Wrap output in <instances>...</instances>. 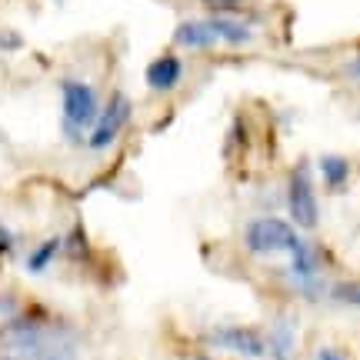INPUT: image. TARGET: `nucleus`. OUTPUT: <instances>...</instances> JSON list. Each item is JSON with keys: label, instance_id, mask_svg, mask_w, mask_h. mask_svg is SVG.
<instances>
[{"label": "nucleus", "instance_id": "20e7f679", "mask_svg": "<svg viewBox=\"0 0 360 360\" xmlns=\"http://www.w3.org/2000/svg\"><path fill=\"white\" fill-rule=\"evenodd\" d=\"M323 250L314 240L307 237H300V244L287 254V281L294 287L300 297H307V300H321L327 290H330V283L323 281Z\"/></svg>", "mask_w": 360, "mask_h": 360}, {"label": "nucleus", "instance_id": "6e6552de", "mask_svg": "<svg viewBox=\"0 0 360 360\" xmlns=\"http://www.w3.org/2000/svg\"><path fill=\"white\" fill-rule=\"evenodd\" d=\"M174 47L180 51H214L220 47L217 34L210 27V17H187L174 27Z\"/></svg>", "mask_w": 360, "mask_h": 360}, {"label": "nucleus", "instance_id": "f03ea898", "mask_svg": "<svg viewBox=\"0 0 360 360\" xmlns=\"http://www.w3.org/2000/svg\"><path fill=\"white\" fill-rule=\"evenodd\" d=\"M304 233L283 217H254L244 224L240 240L250 257H287Z\"/></svg>", "mask_w": 360, "mask_h": 360}, {"label": "nucleus", "instance_id": "f3484780", "mask_svg": "<svg viewBox=\"0 0 360 360\" xmlns=\"http://www.w3.org/2000/svg\"><path fill=\"white\" fill-rule=\"evenodd\" d=\"M13 247H17V233H13L11 227H4V224H0V260L11 257Z\"/></svg>", "mask_w": 360, "mask_h": 360}, {"label": "nucleus", "instance_id": "0eeeda50", "mask_svg": "<svg viewBox=\"0 0 360 360\" xmlns=\"http://www.w3.org/2000/svg\"><path fill=\"white\" fill-rule=\"evenodd\" d=\"M184 77H187V64L177 51L157 53L154 60L143 67V84L150 94H174L184 84Z\"/></svg>", "mask_w": 360, "mask_h": 360}, {"label": "nucleus", "instance_id": "aec40b11", "mask_svg": "<svg viewBox=\"0 0 360 360\" xmlns=\"http://www.w3.org/2000/svg\"><path fill=\"white\" fill-rule=\"evenodd\" d=\"M0 47H20V37H0Z\"/></svg>", "mask_w": 360, "mask_h": 360}, {"label": "nucleus", "instance_id": "7ed1b4c3", "mask_svg": "<svg viewBox=\"0 0 360 360\" xmlns=\"http://www.w3.org/2000/svg\"><path fill=\"white\" fill-rule=\"evenodd\" d=\"M283 204H287V220L300 233H314L321 224V204H317V184L310 177V164L300 160L290 167L287 184H283Z\"/></svg>", "mask_w": 360, "mask_h": 360}, {"label": "nucleus", "instance_id": "1a4fd4ad", "mask_svg": "<svg viewBox=\"0 0 360 360\" xmlns=\"http://www.w3.org/2000/svg\"><path fill=\"white\" fill-rule=\"evenodd\" d=\"M210 27L217 34V44L220 47H247L254 44V24L247 17H210Z\"/></svg>", "mask_w": 360, "mask_h": 360}, {"label": "nucleus", "instance_id": "423d86ee", "mask_svg": "<svg viewBox=\"0 0 360 360\" xmlns=\"http://www.w3.org/2000/svg\"><path fill=\"white\" fill-rule=\"evenodd\" d=\"M210 344L250 360L267 357V337L260 334L257 327H247V323H224L217 330H210Z\"/></svg>", "mask_w": 360, "mask_h": 360}, {"label": "nucleus", "instance_id": "4468645a", "mask_svg": "<svg viewBox=\"0 0 360 360\" xmlns=\"http://www.w3.org/2000/svg\"><path fill=\"white\" fill-rule=\"evenodd\" d=\"M210 17H244L250 0H200Z\"/></svg>", "mask_w": 360, "mask_h": 360}, {"label": "nucleus", "instance_id": "dca6fc26", "mask_svg": "<svg viewBox=\"0 0 360 360\" xmlns=\"http://www.w3.org/2000/svg\"><path fill=\"white\" fill-rule=\"evenodd\" d=\"M327 294L334 297L337 304H347V307H357L360 310V281H340V283H330Z\"/></svg>", "mask_w": 360, "mask_h": 360}, {"label": "nucleus", "instance_id": "f257e3e1", "mask_svg": "<svg viewBox=\"0 0 360 360\" xmlns=\"http://www.w3.org/2000/svg\"><path fill=\"white\" fill-rule=\"evenodd\" d=\"M101 114V94L94 84L80 77L60 80V130L70 143L87 141L94 120Z\"/></svg>", "mask_w": 360, "mask_h": 360}, {"label": "nucleus", "instance_id": "f8f14e48", "mask_svg": "<svg viewBox=\"0 0 360 360\" xmlns=\"http://www.w3.org/2000/svg\"><path fill=\"white\" fill-rule=\"evenodd\" d=\"M294 350H297L294 321H290V317H281L267 334V354L274 360H294Z\"/></svg>", "mask_w": 360, "mask_h": 360}, {"label": "nucleus", "instance_id": "412c9836", "mask_svg": "<svg viewBox=\"0 0 360 360\" xmlns=\"http://www.w3.org/2000/svg\"><path fill=\"white\" fill-rule=\"evenodd\" d=\"M197 360H214V357H197Z\"/></svg>", "mask_w": 360, "mask_h": 360}, {"label": "nucleus", "instance_id": "9d476101", "mask_svg": "<svg viewBox=\"0 0 360 360\" xmlns=\"http://www.w3.org/2000/svg\"><path fill=\"white\" fill-rule=\"evenodd\" d=\"M317 174H321V184L327 187V191L340 193L350 184L354 167H350V160L344 154H323L321 160H317Z\"/></svg>", "mask_w": 360, "mask_h": 360}, {"label": "nucleus", "instance_id": "2eb2a0df", "mask_svg": "<svg viewBox=\"0 0 360 360\" xmlns=\"http://www.w3.org/2000/svg\"><path fill=\"white\" fill-rule=\"evenodd\" d=\"M64 254L70 260H87L90 257V240H87V233H84V227H74V231L64 237Z\"/></svg>", "mask_w": 360, "mask_h": 360}, {"label": "nucleus", "instance_id": "ddd939ff", "mask_svg": "<svg viewBox=\"0 0 360 360\" xmlns=\"http://www.w3.org/2000/svg\"><path fill=\"white\" fill-rule=\"evenodd\" d=\"M27 304L13 290H0V337H7L17 330V323L24 321Z\"/></svg>", "mask_w": 360, "mask_h": 360}, {"label": "nucleus", "instance_id": "a211bd4d", "mask_svg": "<svg viewBox=\"0 0 360 360\" xmlns=\"http://www.w3.org/2000/svg\"><path fill=\"white\" fill-rule=\"evenodd\" d=\"M344 77L357 80V84H360V53H357V57H350L347 64H344Z\"/></svg>", "mask_w": 360, "mask_h": 360}, {"label": "nucleus", "instance_id": "39448f33", "mask_svg": "<svg viewBox=\"0 0 360 360\" xmlns=\"http://www.w3.org/2000/svg\"><path fill=\"white\" fill-rule=\"evenodd\" d=\"M130 117H134V101H130L124 90H114V94L101 103V114H97L87 141H84L87 150H94V154L110 150V147L124 137V130L130 127Z\"/></svg>", "mask_w": 360, "mask_h": 360}, {"label": "nucleus", "instance_id": "6ab92c4d", "mask_svg": "<svg viewBox=\"0 0 360 360\" xmlns=\"http://www.w3.org/2000/svg\"><path fill=\"white\" fill-rule=\"evenodd\" d=\"M317 360H347V357H344L337 347H321L317 350Z\"/></svg>", "mask_w": 360, "mask_h": 360}, {"label": "nucleus", "instance_id": "9b49d317", "mask_svg": "<svg viewBox=\"0 0 360 360\" xmlns=\"http://www.w3.org/2000/svg\"><path fill=\"white\" fill-rule=\"evenodd\" d=\"M57 257H64V237H60V233H53V237H47V240H40V244L24 257V270L37 277V274H44V270H51Z\"/></svg>", "mask_w": 360, "mask_h": 360}]
</instances>
